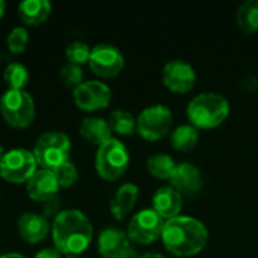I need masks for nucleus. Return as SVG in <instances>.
Returning <instances> with one entry per match:
<instances>
[{"mask_svg":"<svg viewBox=\"0 0 258 258\" xmlns=\"http://www.w3.org/2000/svg\"><path fill=\"white\" fill-rule=\"evenodd\" d=\"M51 237L54 249L60 254L79 255L85 252L94 237L92 224L88 216L76 209L62 210L51 224Z\"/></svg>","mask_w":258,"mask_h":258,"instance_id":"obj_1","label":"nucleus"},{"mask_svg":"<svg viewBox=\"0 0 258 258\" xmlns=\"http://www.w3.org/2000/svg\"><path fill=\"white\" fill-rule=\"evenodd\" d=\"M209 240L206 225L190 216H177L165 221L162 242L177 257H194L200 254Z\"/></svg>","mask_w":258,"mask_h":258,"instance_id":"obj_2","label":"nucleus"},{"mask_svg":"<svg viewBox=\"0 0 258 258\" xmlns=\"http://www.w3.org/2000/svg\"><path fill=\"white\" fill-rule=\"evenodd\" d=\"M230 115L228 100L218 92H201L187 104V118L197 128H215Z\"/></svg>","mask_w":258,"mask_h":258,"instance_id":"obj_3","label":"nucleus"},{"mask_svg":"<svg viewBox=\"0 0 258 258\" xmlns=\"http://www.w3.org/2000/svg\"><path fill=\"white\" fill-rule=\"evenodd\" d=\"M32 153L41 169L56 171L59 166L68 162L71 141L62 132H48L38 138Z\"/></svg>","mask_w":258,"mask_h":258,"instance_id":"obj_4","label":"nucleus"},{"mask_svg":"<svg viewBox=\"0 0 258 258\" xmlns=\"http://www.w3.org/2000/svg\"><path fill=\"white\" fill-rule=\"evenodd\" d=\"M130 165V154L127 147L112 138L106 144L100 145L95 156V169L98 175L107 181L121 178Z\"/></svg>","mask_w":258,"mask_h":258,"instance_id":"obj_5","label":"nucleus"},{"mask_svg":"<svg viewBox=\"0 0 258 258\" xmlns=\"http://www.w3.org/2000/svg\"><path fill=\"white\" fill-rule=\"evenodd\" d=\"M0 113L8 125L27 128L35 119V101L27 91L8 89L0 98Z\"/></svg>","mask_w":258,"mask_h":258,"instance_id":"obj_6","label":"nucleus"},{"mask_svg":"<svg viewBox=\"0 0 258 258\" xmlns=\"http://www.w3.org/2000/svg\"><path fill=\"white\" fill-rule=\"evenodd\" d=\"M38 163L32 151L15 148L8 153L0 160V177L12 184H23L30 180V177L38 171Z\"/></svg>","mask_w":258,"mask_h":258,"instance_id":"obj_7","label":"nucleus"},{"mask_svg":"<svg viewBox=\"0 0 258 258\" xmlns=\"http://www.w3.org/2000/svg\"><path fill=\"white\" fill-rule=\"evenodd\" d=\"M165 219L159 216L153 209H144L138 212L128 222L127 236L132 243L150 245L162 237Z\"/></svg>","mask_w":258,"mask_h":258,"instance_id":"obj_8","label":"nucleus"},{"mask_svg":"<svg viewBox=\"0 0 258 258\" xmlns=\"http://www.w3.org/2000/svg\"><path fill=\"white\" fill-rule=\"evenodd\" d=\"M172 113L165 104L145 107L138 116V133L147 141H159L171 132Z\"/></svg>","mask_w":258,"mask_h":258,"instance_id":"obj_9","label":"nucleus"},{"mask_svg":"<svg viewBox=\"0 0 258 258\" xmlns=\"http://www.w3.org/2000/svg\"><path fill=\"white\" fill-rule=\"evenodd\" d=\"M88 63L95 76L101 79H113L122 71L125 60L119 48H116L115 45L98 44L91 50V57Z\"/></svg>","mask_w":258,"mask_h":258,"instance_id":"obj_10","label":"nucleus"},{"mask_svg":"<svg viewBox=\"0 0 258 258\" xmlns=\"http://www.w3.org/2000/svg\"><path fill=\"white\" fill-rule=\"evenodd\" d=\"M74 103L79 109L86 112H95L110 104L112 91L100 80H86L73 89Z\"/></svg>","mask_w":258,"mask_h":258,"instance_id":"obj_11","label":"nucleus"},{"mask_svg":"<svg viewBox=\"0 0 258 258\" xmlns=\"http://www.w3.org/2000/svg\"><path fill=\"white\" fill-rule=\"evenodd\" d=\"M97 246L103 258H139L127 233L116 227L104 228L98 236Z\"/></svg>","mask_w":258,"mask_h":258,"instance_id":"obj_12","label":"nucleus"},{"mask_svg":"<svg viewBox=\"0 0 258 258\" xmlns=\"http://www.w3.org/2000/svg\"><path fill=\"white\" fill-rule=\"evenodd\" d=\"M162 79L169 91L175 94H186L195 86L197 74L189 62L183 59H172L165 63Z\"/></svg>","mask_w":258,"mask_h":258,"instance_id":"obj_13","label":"nucleus"},{"mask_svg":"<svg viewBox=\"0 0 258 258\" xmlns=\"http://www.w3.org/2000/svg\"><path fill=\"white\" fill-rule=\"evenodd\" d=\"M26 189L30 200L38 203H47L51 198L57 197L60 186L54 171L38 169L26 183Z\"/></svg>","mask_w":258,"mask_h":258,"instance_id":"obj_14","label":"nucleus"},{"mask_svg":"<svg viewBox=\"0 0 258 258\" xmlns=\"http://www.w3.org/2000/svg\"><path fill=\"white\" fill-rule=\"evenodd\" d=\"M171 186L178 190L181 195L194 197L201 192L203 189V174L201 171L187 162L178 163L169 178Z\"/></svg>","mask_w":258,"mask_h":258,"instance_id":"obj_15","label":"nucleus"},{"mask_svg":"<svg viewBox=\"0 0 258 258\" xmlns=\"http://www.w3.org/2000/svg\"><path fill=\"white\" fill-rule=\"evenodd\" d=\"M17 230L20 237L30 245L45 240L47 236L51 233L48 219L44 215H38V213L21 215L17 222Z\"/></svg>","mask_w":258,"mask_h":258,"instance_id":"obj_16","label":"nucleus"},{"mask_svg":"<svg viewBox=\"0 0 258 258\" xmlns=\"http://www.w3.org/2000/svg\"><path fill=\"white\" fill-rule=\"evenodd\" d=\"M153 210L162 216L163 219L169 221L172 218L180 216L183 207V195L175 190L172 186L159 187L153 197Z\"/></svg>","mask_w":258,"mask_h":258,"instance_id":"obj_17","label":"nucleus"},{"mask_svg":"<svg viewBox=\"0 0 258 258\" xmlns=\"http://www.w3.org/2000/svg\"><path fill=\"white\" fill-rule=\"evenodd\" d=\"M139 189L133 183H125L119 186V189L115 192L113 198L110 200V213L116 221H122L135 207L138 201Z\"/></svg>","mask_w":258,"mask_h":258,"instance_id":"obj_18","label":"nucleus"},{"mask_svg":"<svg viewBox=\"0 0 258 258\" xmlns=\"http://www.w3.org/2000/svg\"><path fill=\"white\" fill-rule=\"evenodd\" d=\"M51 12V3L48 0H26L18 5V17L27 26L42 24Z\"/></svg>","mask_w":258,"mask_h":258,"instance_id":"obj_19","label":"nucleus"},{"mask_svg":"<svg viewBox=\"0 0 258 258\" xmlns=\"http://www.w3.org/2000/svg\"><path fill=\"white\" fill-rule=\"evenodd\" d=\"M80 135L94 145H103L112 139V130L104 118H86L80 124Z\"/></svg>","mask_w":258,"mask_h":258,"instance_id":"obj_20","label":"nucleus"},{"mask_svg":"<svg viewBox=\"0 0 258 258\" xmlns=\"http://www.w3.org/2000/svg\"><path fill=\"white\" fill-rule=\"evenodd\" d=\"M200 141L198 128L192 124H181L171 132V145L177 151H190Z\"/></svg>","mask_w":258,"mask_h":258,"instance_id":"obj_21","label":"nucleus"},{"mask_svg":"<svg viewBox=\"0 0 258 258\" xmlns=\"http://www.w3.org/2000/svg\"><path fill=\"white\" fill-rule=\"evenodd\" d=\"M107 122L112 133H116L119 136H128L138 130V119L133 116L132 112L124 109H115L113 112H110Z\"/></svg>","mask_w":258,"mask_h":258,"instance_id":"obj_22","label":"nucleus"},{"mask_svg":"<svg viewBox=\"0 0 258 258\" xmlns=\"http://www.w3.org/2000/svg\"><path fill=\"white\" fill-rule=\"evenodd\" d=\"M236 21L245 33H252L258 30V0L243 2L237 9Z\"/></svg>","mask_w":258,"mask_h":258,"instance_id":"obj_23","label":"nucleus"},{"mask_svg":"<svg viewBox=\"0 0 258 258\" xmlns=\"http://www.w3.org/2000/svg\"><path fill=\"white\" fill-rule=\"evenodd\" d=\"M175 166H177V163L174 162V159L169 154H163V153H156V154L150 156L147 160L148 172L153 177L162 178V180H169Z\"/></svg>","mask_w":258,"mask_h":258,"instance_id":"obj_24","label":"nucleus"},{"mask_svg":"<svg viewBox=\"0 0 258 258\" xmlns=\"http://www.w3.org/2000/svg\"><path fill=\"white\" fill-rule=\"evenodd\" d=\"M5 83L12 91H26V86L29 85V71L27 68L20 62L9 63L3 71Z\"/></svg>","mask_w":258,"mask_h":258,"instance_id":"obj_25","label":"nucleus"},{"mask_svg":"<svg viewBox=\"0 0 258 258\" xmlns=\"http://www.w3.org/2000/svg\"><path fill=\"white\" fill-rule=\"evenodd\" d=\"M91 50H92V48H91L86 42H82V41H74V42H71V44L67 47V50H65V56H67L68 63L82 67L83 63L89 62Z\"/></svg>","mask_w":258,"mask_h":258,"instance_id":"obj_26","label":"nucleus"},{"mask_svg":"<svg viewBox=\"0 0 258 258\" xmlns=\"http://www.w3.org/2000/svg\"><path fill=\"white\" fill-rule=\"evenodd\" d=\"M27 42H29V32H27L23 26L14 27V29L9 32L8 38H6L8 50H9L12 54H15V56L21 54V53L26 50Z\"/></svg>","mask_w":258,"mask_h":258,"instance_id":"obj_27","label":"nucleus"},{"mask_svg":"<svg viewBox=\"0 0 258 258\" xmlns=\"http://www.w3.org/2000/svg\"><path fill=\"white\" fill-rule=\"evenodd\" d=\"M60 82L67 86V88H73L76 89L79 85L83 83V70L79 65H73V63H67L62 67L60 73H59Z\"/></svg>","mask_w":258,"mask_h":258,"instance_id":"obj_28","label":"nucleus"},{"mask_svg":"<svg viewBox=\"0 0 258 258\" xmlns=\"http://www.w3.org/2000/svg\"><path fill=\"white\" fill-rule=\"evenodd\" d=\"M54 174H56V178L59 181V186L65 187V189L74 186L79 180V171H77L76 165L71 163L70 160L67 163H63L62 166H59L54 171Z\"/></svg>","mask_w":258,"mask_h":258,"instance_id":"obj_29","label":"nucleus"},{"mask_svg":"<svg viewBox=\"0 0 258 258\" xmlns=\"http://www.w3.org/2000/svg\"><path fill=\"white\" fill-rule=\"evenodd\" d=\"M59 213H60V200L57 197H54V198H51L50 201L45 203L42 215L48 219V218H56Z\"/></svg>","mask_w":258,"mask_h":258,"instance_id":"obj_30","label":"nucleus"},{"mask_svg":"<svg viewBox=\"0 0 258 258\" xmlns=\"http://www.w3.org/2000/svg\"><path fill=\"white\" fill-rule=\"evenodd\" d=\"M35 258H62V254L54 248H45V249L38 251Z\"/></svg>","mask_w":258,"mask_h":258,"instance_id":"obj_31","label":"nucleus"},{"mask_svg":"<svg viewBox=\"0 0 258 258\" xmlns=\"http://www.w3.org/2000/svg\"><path fill=\"white\" fill-rule=\"evenodd\" d=\"M139 258H166V257H165V255H162V254H157V252H148V254L141 255Z\"/></svg>","mask_w":258,"mask_h":258,"instance_id":"obj_32","label":"nucleus"},{"mask_svg":"<svg viewBox=\"0 0 258 258\" xmlns=\"http://www.w3.org/2000/svg\"><path fill=\"white\" fill-rule=\"evenodd\" d=\"M0 258H26L24 255L18 254V252H9V254H3L0 255Z\"/></svg>","mask_w":258,"mask_h":258,"instance_id":"obj_33","label":"nucleus"},{"mask_svg":"<svg viewBox=\"0 0 258 258\" xmlns=\"http://www.w3.org/2000/svg\"><path fill=\"white\" fill-rule=\"evenodd\" d=\"M5 11H6V3H5L3 0H0V20H2V17L5 15Z\"/></svg>","mask_w":258,"mask_h":258,"instance_id":"obj_34","label":"nucleus"},{"mask_svg":"<svg viewBox=\"0 0 258 258\" xmlns=\"http://www.w3.org/2000/svg\"><path fill=\"white\" fill-rule=\"evenodd\" d=\"M3 156H5V151H3V147H2V144H0V160H2Z\"/></svg>","mask_w":258,"mask_h":258,"instance_id":"obj_35","label":"nucleus"},{"mask_svg":"<svg viewBox=\"0 0 258 258\" xmlns=\"http://www.w3.org/2000/svg\"><path fill=\"white\" fill-rule=\"evenodd\" d=\"M65 258H82V257H79V255H70V257H65Z\"/></svg>","mask_w":258,"mask_h":258,"instance_id":"obj_36","label":"nucleus"}]
</instances>
